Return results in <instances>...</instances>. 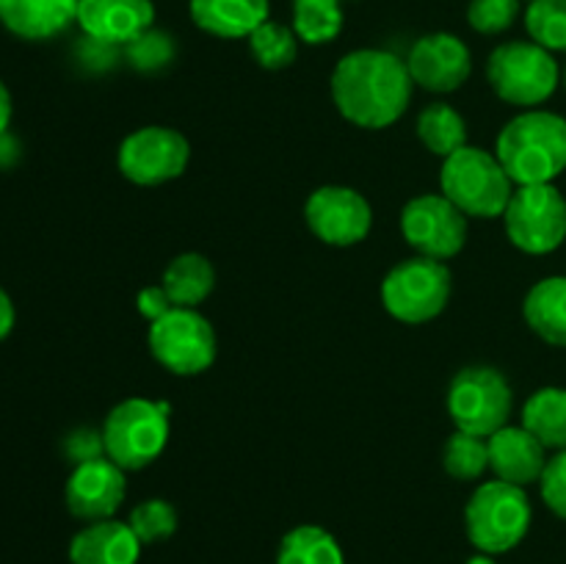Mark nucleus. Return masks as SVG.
I'll use <instances>...</instances> for the list:
<instances>
[{
    "mask_svg": "<svg viewBox=\"0 0 566 564\" xmlns=\"http://www.w3.org/2000/svg\"><path fill=\"white\" fill-rule=\"evenodd\" d=\"M407 61L387 50H354L332 72V100L357 127L381 130L401 119L412 100Z\"/></svg>",
    "mask_w": 566,
    "mask_h": 564,
    "instance_id": "f257e3e1",
    "label": "nucleus"
},
{
    "mask_svg": "<svg viewBox=\"0 0 566 564\" xmlns=\"http://www.w3.org/2000/svg\"><path fill=\"white\" fill-rule=\"evenodd\" d=\"M495 155L517 186L553 182L566 169V119L551 111H525L503 127Z\"/></svg>",
    "mask_w": 566,
    "mask_h": 564,
    "instance_id": "f03ea898",
    "label": "nucleus"
},
{
    "mask_svg": "<svg viewBox=\"0 0 566 564\" xmlns=\"http://www.w3.org/2000/svg\"><path fill=\"white\" fill-rule=\"evenodd\" d=\"M442 194L473 219H497L512 202L514 182L497 155L479 147H462L446 158L440 171Z\"/></svg>",
    "mask_w": 566,
    "mask_h": 564,
    "instance_id": "7ed1b4c3",
    "label": "nucleus"
},
{
    "mask_svg": "<svg viewBox=\"0 0 566 564\" xmlns=\"http://www.w3.org/2000/svg\"><path fill=\"white\" fill-rule=\"evenodd\" d=\"M468 536L481 553H509L531 529V501L523 487L509 481H486L464 509Z\"/></svg>",
    "mask_w": 566,
    "mask_h": 564,
    "instance_id": "20e7f679",
    "label": "nucleus"
},
{
    "mask_svg": "<svg viewBox=\"0 0 566 564\" xmlns=\"http://www.w3.org/2000/svg\"><path fill=\"white\" fill-rule=\"evenodd\" d=\"M169 440V404L127 398L116 404L103 426L105 457L122 470H142L160 457Z\"/></svg>",
    "mask_w": 566,
    "mask_h": 564,
    "instance_id": "39448f33",
    "label": "nucleus"
},
{
    "mask_svg": "<svg viewBox=\"0 0 566 564\" xmlns=\"http://www.w3.org/2000/svg\"><path fill=\"white\" fill-rule=\"evenodd\" d=\"M556 59L536 42H506L492 50L486 61V81L492 92L509 105L531 108L553 97L558 88Z\"/></svg>",
    "mask_w": 566,
    "mask_h": 564,
    "instance_id": "423d86ee",
    "label": "nucleus"
},
{
    "mask_svg": "<svg viewBox=\"0 0 566 564\" xmlns=\"http://www.w3.org/2000/svg\"><path fill=\"white\" fill-rule=\"evenodd\" d=\"M451 271L442 260L409 258L398 263L381 282V302L392 318L403 324H426L448 307Z\"/></svg>",
    "mask_w": 566,
    "mask_h": 564,
    "instance_id": "0eeeda50",
    "label": "nucleus"
},
{
    "mask_svg": "<svg viewBox=\"0 0 566 564\" xmlns=\"http://www.w3.org/2000/svg\"><path fill=\"white\" fill-rule=\"evenodd\" d=\"M448 412L459 431L492 437L512 415V387L506 376L490 365H470L459 370L448 390Z\"/></svg>",
    "mask_w": 566,
    "mask_h": 564,
    "instance_id": "6e6552de",
    "label": "nucleus"
},
{
    "mask_svg": "<svg viewBox=\"0 0 566 564\" xmlns=\"http://www.w3.org/2000/svg\"><path fill=\"white\" fill-rule=\"evenodd\" d=\"M506 232L517 249L528 254L556 252L566 241V199L553 182L520 186L512 194L506 213Z\"/></svg>",
    "mask_w": 566,
    "mask_h": 564,
    "instance_id": "1a4fd4ad",
    "label": "nucleus"
},
{
    "mask_svg": "<svg viewBox=\"0 0 566 564\" xmlns=\"http://www.w3.org/2000/svg\"><path fill=\"white\" fill-rule=\"evenodd\" d=\"M149 352L177 376H197L216 359V332L193 307H175L149 326Z\"/></svg>",
    "mask_w": 566,
    "mask_h": 564,
    "instance_id": "9d476101",
    "label": "nucleus"
},
{
    "mask_svg": "<svg viewBox=\"0 0 566 564\" xmlns=\"http://www.w3.org/2000/svg\"><path fill=\"white\" fill-rule=\"evenodd\" d=\"M401 232L423 258L448 260L468 241V216L446 194H423L409 199L401 213Z\"/></svg>",
    "mask_w": 566,
    "mask_h": 564,
    "instance_id": "9b49d317",
    "label": "nucleus"
},
{
    "mask_svg": "<svg viewBox=\"0 0 566 564\" xmlns=\"http://www.w3.org/2000/svg\"><path fill=\"white\" fill-rule=\"evenodd\" d=\"M188 138L175 127L149 125L130 133L119 147V171L136 186H160L186 171Z\"/></svg>",
    "mask_w": 566,
    "mask_h": 564,
    "instance_id": "f8f14e48",
    "label": "nucleus"
},
{
    "mask_svg": "<svg viewBox=\"0 0 566 564\" xmlns=\"http://www.w3.org/2000/svg\"><path fill=\"white\" fill-rule=\"evenodd\" d=\"M304 219L313 236L329 247H354L368 238L374 227V208L354 188L324 186L310 194Z\"/></svg>",
    "mask_w": 566,
    "mask_h": 564,
    "instance_id": "ddd939ff",
    "label": "nucleus"
},
{
    "mask_svg": "<svg viewBox=\"0 0 566 564\" xmlns=\"http://www.w3.org/2000/svg\"><path fill=\"white\" fill-rule=\"evenodd\" d=\"M125 470L111 462L108 457L75 464L64 490L70 514L77 520H86V523L114 518L122 503H125Z\"/></svg>",
    "mask_w": 566,
    "mask_h": 564,
    "instance_id": "4468645a",
    "label": "nucleus"
},
{
    "mask_svg": "<svg viewBox=\"0 0 566 564\" xmlns=\"http://www.w3.org/2000/svg\"><path fill=\"white\" fill-rule=\"evenodd\" d=\"M407 70L412 75V83H418L426 92L448 94L468 83L470 72H473V55H470L468 44L453 33H429L412 44Z\"/></svg>",
    "mask_w": 566,
    "mask_h": 564,
    "instance_id": "2eb2a0df",
    "label": "nucleus"
},
{
    "mask_svg": "<svg viewBox=\"0 0 566 564\" xmlns=\"http://www.w3.org/2000/svg\"><path fill=\"white\" fill-rule=\"evenodd\" d=\"M77 25L103 44H130L155 22L153 0H77Z\"/></svg>",
    "mask_w": 566,
    "mask_h": 564,
    "instance_id": "dca6fc26",
    "label": "nucleus"
},
{
    "mask_svg": "<svg viewBox=\"0 0 566 564\" xmlns=\"http://www.w3.org/2000/svg\"><path fill=\"white\" fill-rule=\"evenodd\" d=\"M490 440V468L509 484H534L547 468V448L525 426H503Z\"/></svg>",
    "mask_w": 566,
    "mask_h": 564,
    "instance_id": "f3484780",
    "label": "nucleus"
},
{
    "mask_svg": "<svg viewBox=\"0 0 566 564\" xmlns=\"http://www.w3.org/2000/svg\"><path fill=\"white\" fill-rule=\"evenodd\" d=\"M142 540L130 523L122 520H97L86 523L70 542L72 564H138Z\"/></svg>",
    "mask_w": 566,
    "mask_h": 564,
    "instance_id": "a211bd4d",
    "label": "nucleus"
},
{
    "mask_svg": "<svg viewBox=\"0 0 566 564\" xmlns=\"http://www.w3.org/2000/svg\"><path fill=\"white\" fill-rule=\"evenodd\" d=\"M75 17L77 0H0V25L28 42L59 36Z\"/></svg>",
    "mask_w": 566,
    "mask_h": 564,
    "instance_id": "6ab92c4d",
    "label": "nucleus"
},
{
    "mask_svg": "<svg viewBox=\"0 0 566 564\" xmlns=\"http://www.w3.org/2000/svg\"><path fill=\"white\" fill-rule=\"evenodd\" d=\"M188 11L210 36L249 39L269 20V0H191Z\"/></svg>",
    "mask_w": 566,
    "mask_h": 564,
    "instance_id": "aec40b11",
    "label": "nucleus"
},
{
    "mask_svg": "<svg viewBox=\"0 0 566 564\" xmlns=\"http://www.w3.org/2000/svg\"><path fill=\"white\" fill-rule=\"evenodd\" d=\"M523 313L542 341L566 348V276L536 282L525 296Z\"/></svg>",
    "mask_w": 566,
    "mask_h": 564,
    "instance_id": "412c9836",
    "label": "nucleus"
},
{
    "mask_svg": "<svg viewBox=\"0 0 566 564\" xmlns=\"http://www.w3.org/2000/svg\"><path fill=\"white\" fill-rule=\"evenodd\" d=\"M216 288V269L205 254L186 252L177 254L164 271V291L169 293L175 307H193L202 304Z\"/></svg>",
    "mask_w": 566,
    "mask_h": 564,
    "instance_id": "4be33fe9",
    "label": "nucleus"
},
{
    "mask_svg": "<svg viewBox=\"0 0 566 564\" xmlns=\"http://www.w3.org/2000/svg\"><path fill=\"white\" fill-rule=\"evenodd\" d=\"M523 426L553 451H566V390L542 387L523 407Z\"/></svg>",
    "mask_w": 566,
    "mask_h": 564,
    "instance_id": "5701e85b",
    "label": "nucleus"
},
{
    "mask_svg": "<svg viewBox=\"0 0 566 564\" xmlns=\"http://www.w3.org/2000/svg\"><path fill=\"white\" fill-rule=\"evenodd\" d=\"M418 138L431 155H440L446 160L462 147H468V125L453 105H426L418 116Z\"/></svg>",
    "mask_w": 566,
    "mask_h": 564,
    "instance_id": "b1692460",
    "label": "nucleus"
},
{
    "mask_svg": "<svg viewBox=\"0 0 566 564\" xmlns=\"http://www.w3.org/2000/svg\"><path fill=\"white\" fill-rule=\"evenodd\" d=\"M276 564H346L343 547L321 525H296L280 542Z\"/></svg>",
    "mask_w": 566,
    "mask_h": 564,
    "instance_id": "393cba45",
    "label": "nucleus"
},
{
    "mask_svg": "<svg viewBox=\"0 0 566 564\" xmlns=\"http://www.w3.org/2000/svg\"><path fill=\"white\" fill-rule=\"evenodd\" d=\"M293 31L307 44H326L343 31L340 0H293Z\"/></svg>",
    "mask_w": 566,
    "mask_h": 564,
    "instance_id": "a878e982",
    "label": "nucleus"
},
{
    "mask_svg": "<svg viewBox=\"0 0 566 564\" xmlns=\"http://www.w3.org/2000/svg\"><path fill=\"white\" fill-rule=\"evenodd\" d=\"M249 50L263 70H285L298 55V36L293 28L282 22L265 20L258 31L249 36Z\"/></svg>",
    "mask_w": 566,
    "mask_h": 564,
    "instance_id": "bb28decb",
    "label": "nucleus"
},
{
    "mask_svg": "<svg viewBox=\"0 0 566 564\" xmlns=\"http://www.w3.org/2000/svg\"><path fill=\"white\" fill-rule=\"evenodd\" d=\"M442 464L459 481H475L490 468V440L470 431H459L446 442Z\"/></svg>",
    "mask_w": 566,
    "mask_h": 564,
    "instance_id": "cd10ccee",
    "label": "nucleus"
},
{
    "mask_svg": "<svg viewBox=\"0 0 566 564\" xmlns=\"http://www.w3.org/2000/svg\"><path fill=\"white\" fill-rule=\"evenodd\" d=\"M525 28L531 42L545 50H566V0H528Z\"/></svg>",
    "mask_w": 566,
    "mask_h": 564,
    "instance_id": "c85d7f7f",
    "label": "nucleus"
},
{
    "mask_svg": "<svg viewBox=\"0 0 566 564\" xmlns=\"http://www.w3.org/2000/svg\"><path fill=\"white\" fill-rule=\"evenodd\" d=\"M127 523L136 531L142 545H153V542H164L175 534L177 509L169 501H164V498H149V501H142L133 509Z\"/></svg>",
    "mask_w": 566,
    "mask_h": 564,
    "instance_id": "c756f323",
    "label": "nucleus"
},
{
    "mask_svg": "<svg viewBox=\"0 0 566 564\" xmlns=\"http://www.w3.org/2000/svg\"><path fill=\"white\" fill-rule=\"evenodd\" d=\"M520 17V0H470L468 22L473 31L495 36L509 31Z\"/></svg>",
    "mask_w": 566,
    "mask_h": 564,
    "instance_id": "7c9ffc66",
    "label": "nucleus"
},
{
    "mask_svg": "<svg viewBox=\"0 0 566 564\" xmlns=\"http://www.w3.org/2000/svg\"><path fill=\"white\" fill-rule=\"evenodd\" d=\"M127 48H130V61L138 70H153V66L166 64L171 59V50H175L169 36L160 31H153V28L147 33H142L136 42L127 44Z\"/></svg>",
    "mask_w": 566,
    "mask_h": 564,
    "instance_id": "2f4dec72",
    "label": "nucleus"
},
{
    "mask_svg": "<svg viewBox=\"0 0 566 564\" xmlns=\"http://www.w3.org/2000/svg\"><path fill=\"white\" fill-rule=\"evenodd\" d=\"M542 498L556 512L558 518L566 520V451H558L556 457L547 459V468L539 479Z\"/></svg>",
    "mask_w": 566,
    "mask_h": 564,
    "instance_id": "473e14b6",
    "label": "nucleus"
},
{
    "mask_svg": "<svg viewBox=\"0 0 566 564\" xmlns=\"http://www.w3.org/2000/svg\"><path fill=\"white\" fill-rule=\"evenodd\" d=\"M136 304H138V313H142L144 318L149 321V324H153V321H158V318H164L169 310H175V304H171L169 293L164 291V285L144 288V291L138 293Z\"/></svg>",
    "mask_w": 566,
    "mask_h": 564,
    "instance_id": "72a5a7b5",
    "label": "nucleus"
},
{
    "mask_svg": "<svg viewBox=\"0 0 566 564\" xmlns=\"http://www.w3.org/2000/svg\"><path fill=\"white\" fill-rule=\"evenodd\" d=\"M70 453L75 457V464L99 459L105 453L103 435H94V431H77V435H72L70 440Z\"/></svg>",
    "mask_w": 566,
    "mask_h": 564,
    "instance_id": "f704fd0d",
    "label": "nucleus"
},
{
    "mask_svg": "<svg viewBox=\"0 0 566 564\" xmlns=\"http://www.w3.org/2000/svg\"><path fill=\"white\" fill-rule=\"evenodd\" d=\"M14 302H11L9 293L0 288V341H6V337L11 335V330H14Z\"/></svg>",
    "mask_w": 566,
    "mask_h": 564,
    "instance_id": "c9c22d12",
    "label": "nucleus"
},
{
    "mask_svg": "<svg viewBox=\"0 0 566 564\" xmlns=\"http://www.w3.org/2000/svg\"><path fill=\"white\" fill-rule=\"evenodd\" d=\"M9 122H11V94L9 88H6V83L0 81V136L6 133Z\"/></svg>",
    "mask_w": 566,
    "mask_h": 564,
    "instance_id": "e433bc0d",
    "label": "nucleus"
},
{
    "mask_svg": "<svg viewBox=\"0 0 566 564\" xmlns=\"http://www.w3.org/2000/svg\"><path fill=\"white\" fill-rule=\"evenodd\" d=\"M468 564H497L495 558H492V553H475V556L468 558Z\"/></svg>",
    "mask_w": 566,
    "mask_h": 564,
    "instance_id": "4c0bfd02",
    "label": "nucleus"
},
{
    "mask_svg": "<svg viewBox=\"0 0 566 564\" xmlns=\"http://www.w3.org/2000/svg\"><path fill=\"white\" fill-rule=\"evenodd\" d=\"M564 86H566V70H564Z\"/></svg>",
    "mask_w": 566,
    "mask_h": 564,
    "instance_id": "58836bf2",
    "label": "nucleus"
}]
</instances>
